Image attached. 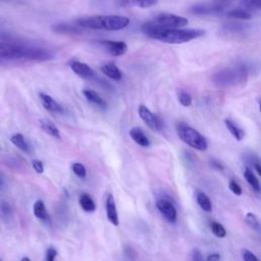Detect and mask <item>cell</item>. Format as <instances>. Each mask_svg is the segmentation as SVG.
<instances>
[{
    "label": "cell",
    "mask_w": 261,
    "mask_h": 261,
    "mask_svg": "<svg viewBox=\"0 0 261 261\" xmlns=\"http://www.w3.org/2000/svg\"><path fill=\"white\" fill-rule=\"evenodd\" d=\"M141 30L149 38L168 44L187 43L205 35V31L201 29L161 30L153 22V20H149L143 23Z\"/></svg>",
    "instance_id": "1"
},
{
    "label": "cell",
    "mask_w": 261,
    "mask_h": 261,
    "mask_svg": "<svg viewBox=\"0 0 261 261\" xmlns=\"http://www.w3.org/2000/svg\"><path fill=\"white\" fill-rule=\"evenodd\" d=\"M130 20L122 15H93L79 18L75 23L82 29L99 31H120L129 24Z\"/></svg>",
    "instance_id": "2"
},
{
    "label": "cell",
    "mask_w": 261,
    "mask_h": 261,
    "mask_svg": "<svg viewBox=\"0 0 261 261\" xmlns=\"http://www.w3.org/2000/svg\"><path fill=\"white\" fill-rule=\"evenodd\" d=\"M248 77V69L244 64H238L218 70L212 76V82L219 87H230L242 85Z\"/></svg>",
    "instance_id": "3"
},
{
    "label": "cell",
    "mask_w": 261,
    "mask_h": 261,
    "mask_svg": "<svg viewBox=\"0 0 261 261\" xmlns=\"http://www.w3.org/2000/svg\"><path fill=\"white\" fill-rule=\"evenodd\" d=\"M176 133L178 138L188 146L199 151H205L208 148V142L206 138L201 135L194 127L190 126L184 121L176 124Z\"/></svg>",
    "instance_id": "4"
},
{
    "label": "cell",
    "mask_w": 261,
    "mask_h": 261,
    "mask_svg": "<svg viewBox=\"0 0 261 261\" xmlns=\"http://www.w3.org/2000/svg\"><path fill=\"white\" fill-rule=\"evenodd\" d=\"M152 20L161 30L182 29L188 24V19L186 17L171 13H160Z\"/></svg>",
    "instance_id": "5"
},
{
    "label": "cell",
    "mask_w": 261,
    "mask_h": 261,
    "mask_svg": "<svg viewBox=\"0 0 261 261\" xmlns=\"http://www.w3.org/2000/svg\"><path fill=\"white\" fill-rule=\"evenodd\" d=\"M138 113L141 119L145 122V124L148 127H150L152 130H155V132L161 130L162 122L160 118L156 114H154L148 107H146L143 104L140 105L138 108Z\"/></svg>",
    "instance_id": "6"
},
{
    "label": "cell",
    "mask_w": 261,
    "mask_h": 261,
    "mask_svg": "<svg viewBox=\"0 0 261 261\" xmlns=\"http://www.w3.org/2000/svg\"><path fill=\"white\" fill-rule=\"evenodd\" d=\"M156 208L163 217L170 223H174L177 219V212L174 205L167 199H159L156 202Z\"/></svg>",
    "instance_id": "7"
},
{
    "label": "cell",
    "mask_w": 261,
    "mask_h": 261,
    "mask_svg": "<svg viewBox=\"0 0 261 261\" xmlns=\"http://www.w3.org/2000/svg\"><path fill=\"white\" fill-rule=\"evenodd\" d=\"M100 44L106 49V51L114 56L118 57L123 55L127 50V45L123 41H111V40H103L100 41Z\"/></svg>",
    "instance_id": "8"
},
{
    "label": "cell",
    "mask_w": 261,
    "mask_h": 261,
    "mask_svg": "<svg viewBox=\"0 0 261 261\" xmlns=\"http://www.w3.org/2000/svg\"><path fill=\"white\" fill-rule=\"evenodd\" d=\"M225 4L220 2H216L213 4H198L191 7V11L196 14H210V13H218L223 10Z\"/></svg>",
    "instance_id": "9"
},
{
    "label": "cell",
    "mask_w": 261,
    "mask_h": 261,
    "mask_svg": "<svg viewBox=\"0 0 261 261\" xmlns=\"http://www.w3.org/2000/svg\"><path fill=\"white\" fill-rule=\"evenodd\" d=\"M105 209H106V215H107V219L109 220V222H111L114 226H117L119 223L118 220V214H117V210H116V205H115V201L114 198L111 194H109L106 198V202H105Z\"/></svg>",
    "instance_id": "10"
},
{
    "label": "cell",
    "mask_w": 261,
    "mask_h": 261,
    "mask_svg": "<svg viewBox=\"0 0 261 261\" xmlns=\"http://www.w3.org/2000/svg\"><path fill=\"white\" fill-rule=\"evenodd\" d=\"M69 66L76 75L83 79H90L94 76L93 69L87 63H84L81 61H71Z\"/></svg>",
    "instance_id": "11"
},
{
    "label": "cell",
    "mask_w": 261,
    "mask_h": 261,
    "mask_svg": "<svg viewBox=\"0 0 261 261\" xmlns=\"http://www.w3.org/2000/svg\"><path fill=\"white\" fill-rule=\"evenodd\" d=\"M39 97L41 99L43 107L45 109H47L49 112H54V113H62L63 112L62 106L56 100H54L51 96L44 94V93H40Z\"/></svg>",
    "instance_id": "12"
},
{
    "label": "cell",
    "mask_w": 261,
    "mask_h": 261,
    "mask_svg": "<svg viewBox=\"0 0 261 261\" xmlns=\"http://www.w3.org/2000/svg\"><path fill=\"white\" fill-rule=\"evenodd\" d=\"M52 31L57 34L68 35V36L80 35L82 33V30L80 29V27H74V25L66 23V22H58V23L53 24Z\"/></svg>",
    "instance_id": "13"
},
{
    "label": "cell",
    "mask_w": 261,
    "mask_h": 261,
    "mask_svg": "<svg viewBox=\"0 0 261 261\" xmlns=\"http://www.w3.org/2000/svg\"><path fill=\"white\" fill-rule=\"evenodd\" d=\"M128 135L132 138V140L135 143H137L139 146L145 147V148L150 146V141H149L148 137L145 135L144 130L141 127H138V126L132 127L128 132Z\"/></svg>",
    "instance_id": "14"
},
{
    "label": "cell",
    "mask_w": 261,
    "mask_h": 261,
    "mask_svg": "<svg viewBox=\"0 0 261 261\" xmlns=\"http://www.w3.org/2000/svg\"><path fill=\"white\" fill-rule=\"evenodd\" d=\"M83 94L85 96V98L92 104L96 105L97 107L101 108V109H106L107 108V104L105 102V100L95 91L90 90V89H85L83 90Z\"/></svg>",
    "instance_id": "15"
},
{
    "label": "cell",
    "mask_w": 261,
    "mask_h": 261,
    "mask_svg": "<svg viewBox=\"0 0 261 261\" xmlns=\"http://www.w3.org/2000/svg\"><path fill=\"white\" fill-rule=\"evenodd\" d=\"M101 71L110 80L113 81H120L122 77V73L120 69L114 63H105L101 66Z\"/></svg>",
    "instance_id": "16"
},
{
    "label": "cell",
    "mask_w": 261,
    "mask_h": 261,
    "mask_svg": "<svg viewBox=\"0 0 261 261\" xmlns=\"http://www.w3.org/2000/svg\"><path fill=\"white\" fill-rule=\"evenodd\" d=\"M18 44L0 42V58L14 59Z\"/></svg>",
    "instance_id": "17"
},
{
    "label": "cell",
    "mask_w": 261,
    "mask_h": 261,
    "mask_svg": "<svg viewBox=\"0 0 261 261\" xmlns=\"http://www.w3.org/2000/svg\"><path fill=\"white\" fill-rule=\"evenodd\" d=\"M33 210H34V215L39 218L40 220H43V221H46V222H49L50 221V217H49V214L47 212V209L43 203V201L41 200H38L34 203V207H33Z\"/></svg>",
    "instance_id": "18"
},
{
    "label": "cell",
    "mask_w": 261,
    "mask_h": 261,
    "mask_svg": "<svg viewBox=\"0 0 261 261\" xmlns=\"http://www.w3.org/2000/svg\"><path fill=\"white\" fill-rule=\"evenodd\" d=\"M79 203H80L82 209L88 213H92L96 210V204L89 194H86V193L82 194L80 196Z\"/></svg>",
    "instance_id": "19"
},
{
    "label": "cell",
    "mask_w": 261,
    "mask_h": 261,
    "mask_svg": "<svg viewBox=\"0 0 261 261\" xmlns=\"http://www.w3.org/2000/svg\"><path fill=\"white\" fill-rule=\"evenodd\" d=\"M244 176H245V179L247 180V182L250 185V187L256 193H261V185L250 167H246V169L244 171Z\"/></svg>",
    "instance_id": "20"
},
{
    "label": "cell",
    "mask_w": 261,
    "mask_h": 261,
    "mask_svg": "<svg viewBox=\"0 0 261 261\" xmlns=\"http://www.w3.org/2000/svg\"><path fill=\"white\" fill-rule=\"evenodd\" d=\"M40 123V127L45 132L47 133L48 135H50L51 137H54L56 139H60V133H59V129L57 128V126L52 123L50 120L48 119H40L39 121Z\"/></svg>",
    "instance_id": "21"
},
{
    "label": "cell",
    "mask_w": 261,
    "mask_h": 261,
    "mask_svg": "<svg viewBox=\"0 0 261 261\" xmlns=\"http://www.w3.org/2000/svg\"><path fill=\"white\" fill-rule=\"evenodd\" d=\"M10 141H11V143H12L15 147H17L19 150H21V151H23V152H25V153H29V152H30V145H29V143L27 142V140H25V138L23 137V135H21V134H19V133L14 134V135L11 136Z\"/></svg>",
    "instance_id": "22"
},
{
    "label": "cell",
    "mask_w": 261,
    "mask_h": 261,
    "mask_svg": "<svg viewBox=\"0 0 261 261\" xmlns=\"http://www.w3.org/2000/svg\"><path fill=\"white\" fill-rule=\"evenodd\" d=\"M224 123L227 127V129L229 130V133L232 135V137L237 140V141H242L243 138L245 137V132L240 128L231 119L226 118L224 119Z\"/></svg>",
    "instance_id": "23"
},
{
    "label": "cell",
    "mask_w": 261,
    "mask_h": 261,
    "mask_svg": "<svg viewBox=\"0 0 261 261\" xmlns=\"http://www.w3.org/2000/svg\"><path fill=\"white\" fill-rule=\"evenodd\" d=\"M196 199L198 205L202 208V210L208 213L212 211V202L204 192H198L196 195Z\"/></svg>",
    "instance_id": "24"
},
{
    "label": "cell",
    "mask_w": 261,
    "mask_h": 261,
    "mask_svg": "<svg viewBox=\"0 0 261 261\" xmlns=\"http://www.w3.org/2000/svg\"><path fill=\"white\" fill-rule=\"evenodd\" d=\"M245 222L247 223V225L252 228L254 231L261 233V224L260 221L258 219V217L252 213V212H248L245 216Z\"/></svg>",
    "instance_id": "25"
},
{
    "label": "cell",
    "mask_w": 261,
    "mask_h": 261,
    "mask_svg": "<svg viewBox=\"0 0 261 261\" xmlns=\"http://www.w3.org/2000/svg\"><path fill=\"white\" fill-rule=\"evenodd\" d=\"M227 15L229 17L237 18V19H243V20H248V19L252 18V14L248 10H245L242 8L230 10V11H228Z\"/></svg>",
    "instance_id": "26"
},
{
    "label": "cell",
    "mask_w": 261,
    "mask_h": 261,
    "mask_svg": "<svg viewBox=\"0 0 261 261\" xmlns=\"http://www.w3.org/2000/svg\"><path fill=\"white\" fill-rule=\"evenodd\" d=\"M125 3L140 7V8H149L158 3L159 0H123Z\"/></svg>",
    "instance_id": "27"
},
{
    "label": "cell",
    "mask_w": 261,
    "mask_h": 261,
    "mask_svg": "<svg viewBox=\"0 0 261 261\" xmlns=\"http://www.w3.org/2000/svg\"><path fill=\"white\" fill-rule=\"evenodd\" d=\"M210 229L213 232L214 236H216L217 238H224L226 236V229L224 228V226L222 224H220L217 221H211L210 222Z\"/></svg>",
    "instance_id": "28"
},
{
    "label": "cell",
    "mask_w": 261,
    "mask_h": 261,
    "mask_svg": "<svg viewBox=\"0 0 261 261\" xmlns=\"http://www.w3.org/2000/svg\"><path fill=\"white\" fill-rule=\"evenodd\" d=\"M177 99H178V102L185 107H188L192 104V96L184 90H180L177 92Z\"/></svg>",
    "instance_id": "29"
},
{
    "label": "cell",
    "mask_w": 261,
    "mask_h": 261,
    "mask_svg": "<svg viewBox=\"0 0 261 261\" xmlns=\"http://www.w3.org/2000/svg\"><path fill=\"white\" fill-rule=\"evenodd\" d=\"M71 169L73 171V173L79 176L80 178H85L86 175H87V170H86V167L80 163V162H75L71 165Z\"/></svg>",
    "instance_id": "30"
},
{
    "label": "cell",
    "mask_w": 261,
    "mask_h": 261,
    "mask_svg": "<svg viewBox=\"0 0 261 261\" xmlns=\"http://www.w3.org/2000/svg\"><path fill=\"white\" fill-rule=\"evenodd\" d=\"M249 162L253 165L256 172L261 176V160H260V158H258L255 155H250Z\"/></svg>",
    "instance_id": "31"
},
{
    "label": "cell",
    "mask_w": 261,
    "mask_h": 261,
    "mask_svg": "<svg viewBox=\"0 0 261 261\" xmlns=\"http://www.w3.org/2000/svg\"><path fill=\"white\" fill-rule=\"evenodd\" d=\"M242 257L244 261H259L257 256L250 250L248 249H243L242 250Z\"/></svg>",
    "instance_id": "32"
},
{
    "label": "cell",
    "mask_w": 261,
    "mask_h": 261,
    "mask_svg": "<svg viewBox=\"0 0 261 261\" xmlns=\"http://www.w3.org/2000/svg\"><path fill=\"white\" fill-rule=\"evenodd\" d=\"M228 188L229 190L237 196H241L243 194V190L241 188V186L234 180V179H230L229 184H228Z\"/></svg>",
    "instance_id": "33"
},
{
    "label": "cell",
    "mask_w": 261,
    "mask_h": 261,
    "mask_svg": "<svg viewBox=\"0 0 261 261\" xmlns=\"http://www.w3.org/2000/svg\"><path fill=\"white\" fill-rule=\"evenodd\" d=\"M56 256H57V251H56V249H54L53 247H49V248L47 249L46 255H45L46 261H55Z\"/></svg>",
    "instance_id": "34"
},
{
    "label": "cell",
    "mask_w": 261,
    "mask_h": 261,
    "mask_svg": "<svg viewBox=\"0 0 261 261\" xmlns=\"http://www.w3.org/2000/svg\"><path fill=\"white\" fill-rule=\"evenodd\" d=\"M32 166L34 168V170L38 173H43L44 171V165H43V162L41 160H38V159H35L32 161Z\"/></svg>",
    "instance_id": "35"
},
{
    "label": "cell",
    "mask_w": 261,
    "mask_h": 261,
    "mask_svg": "<svg viewBox=\"0 0 261 261\" xmlns=\"http://www.w3.org/2000/svg\"><path fill=\"white\" fill-rule=\"evenodd\" d=\"M192 261H206L202 255V253L198 249H194L192 253Z\"/></svg>",
    "instance_id": "36"
},
{
    "label": "cell",
    "mask_w": 261,
    "mask_h": 261,
    "mask_svg": "<svg viewBox=\"0 0 261 261\" xmlns=\"http://www.w3.org/2000/svg\"><path fill=\"white\" fill-rule=\"evenodd\" d=\"M124 254L126 256V258L130 261H135L136 260V252L130 248V247H125V251Z\"/></svg>",
    "instance_id": "37"
},
{
    "label": "cell",
    "mask_w": 261,
    "mask_h": 261,
    "mask_svg": "<svg viewBox=\"0 0 261 261\" xmlns=\"http://www.w3.org/2000/svg\"><path fill=\"white\" fill-rule=\"evenodd\" d=\"M211 165H212L213 168H215V169H217V170H219V171H222V170L224 169L222 163H221L220 161L216 160V159H212V160H211Z\"/></svg>",
    "instance_id": "38"
},
{
    "label": "cell",
    "mask_w": 261,
    "mask_h": 261,
    "mask_svg": "<svg viewBox=\"0 0 261 261\" xmlns=\"http://www.w3.org/2000/svg\"><path fill=\"white\" fill-rule=\"evenodd\" d=\"M206 261H220V254L217 252H213L207 256Z\"/></svg>",
    "instance_id": "39"
},
{
    "label": "cell",
    "mask_w": 261,
    "mask_h": 261,
    "mask_svg": "<svg viewBox=\"0 0 261 261\" xmlns=\"http://www.w3.org/2000/svg\"><path fill=\"white\" fill-rule=\"evenodd\" d=\"M1 211H2L3 213H5V214L10 213V207H9V205H8L7 203H2V204H1Z\"/></svg>",
    "instance_id": "40"
},
{
    "label": "cell",
    "mask_w": 261,
    "mask_h": 261,
    "mask_svg": "<svg viewBox=\"0 0 261 261\" xmlns=\"http://www.w3.org/2000/svg\"><path fill=\"white\" fill-rule=\"evenodd\" d=\"M20 261H31V259L29 257H22Z\"/></svg>",
    "instance_id": "41"
},
{
    "label": "cell",
    "mask_w": 261,
    "mask_h": 261,
    "mask_svg": "<svg viewBox=\"0 0 261 261\" xmlns=\"http://www.w3.org/2000/svg\"><path fill=\"white\" fill-rule=\"evenodd\" d=\"M3 187V179H2V177L0 176V189Z\"/></svg>",
    "instance_id": "42"
},
{
    "label": "cell",
    "mask_w": 261,
    "mask_h": 261,
    "mask_svg": "<svg viewBox=\"0 0 261 261\" xmlns=\"http://www.w3.org/2000/svg\"><path fill=\"white\" fill-rule=\"evenodd\" d=\"M227 1H229V0H218V2H220L222 4H225Z\"/></svg>",
    "instance_id": "43"
},
{
    "label": "cell",
    "mask_w": 261,
    "mask_h": 261,
    "mask_svg": "<svg viewBox=\"0 0 261 261\" xmlns=\"http://www.w3.org/2000/svg\"><path fill=\"white\" fill-rule=\"evenodd\" d=\"M259 108H260V110H261V99L259 100Z\"/></svg>",
    "instance_id": "44"
},
{
    "label": "cell",
    "mask_w": 261,
    "mask_h": 261,
    "mask_svg": "<svg viewBox=\"0 0 261 261\" xmlns=\"http://www.w3.org/2000/svg\"><path fill=\"white\" fill-rule=\"evenodd\" d=\"M0 261H2V260H1V259H0Z\"/></svg>",
    "instance_id": "45"
}]
</instances>
